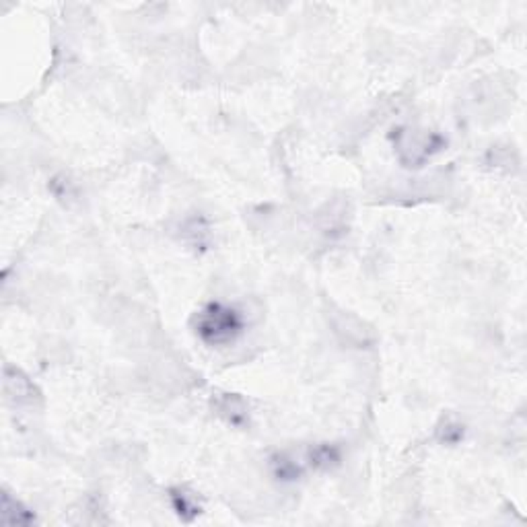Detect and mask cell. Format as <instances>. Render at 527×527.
<instances>
[{"label":"cell","mask_w":527,"mask_h":527,"mask_svg":"<svg viewBox=\"0 0 527 527\" xmlns=\"http://www.w3.org/2000/svg\"><path fill=\"white\" fill-rule=\"evenodd\" d=\"M272 474L283 482H292L301 476V468L287 455H276L272 457Z\"/></svg>","instance_id":"obj_7"},{"label":"cell","mask_w":527,"mask_h":527,"mask_svg":"<svg viewBox=\"0 0 527 527\" xmlns=\"http://www.w3.org/2000/svg\"><path fill=\"white\" fill-rule=\"evenodd\" d=\"M216 414L233 426H245L249 422V410L247 404L235 394H223L216 397Z\"/></svg>","instance_id":"obj_2"},{"label":"cell","mask_w":527,"mask_h":527,"mask_svg":"<svg viewBox=\"0 0 527 527\" xmlns=\"http://www.w3.org/2000/svg\"><path fill=\"white\" fill-rule=\"evenodd\" d=\"M171 502H173L175 513H178L182 519H185V521H192V519L200 513V507L196 504L194 497L184 492V490H171Z\"/></svg>","instance_id":"obj_5"},{"label":"cell","mask_w":527,"mask_h":527,"mask_svg":"<svg viewBox=\"0 0 527 527\" xmlns=\"http://www.w3.org/2000/svg\"><path fill=\"white\" fill-rule=\"evenodd\" d=\"M4 392H6L8 397H13L17 404L31 402L35 397V390L31 388V383L19 371L6 369V373H4Z\"/></svg>","instance_id":"obj_3"},{"label":"cell","mask_w":527,"mask_h":527,"mask_svg":"<svg viewBox=\"0 0 527 527\" xmlns=\"http://www.w3.org/2000/svg\"><path fill=\"white\" fill-rule=\"evenodd\" d=\"M2 521L4 523H17V526H25L33 521V515L21 507V502L13 501L8 495L2 497Z\"/></svg>","instance_id":"obj_4"},{"label":"cell","mask_w":527,"mask_h":527,"mask_svg":"<svg viewBox=\"0 0 527 527\" xmlns=\"http://www.w3.org/2000/svg\"><path fill=\"white\" fill-rule=\"evenodd\" d=\"M243 317L235 307L209 303L196 316V334L209 346H227L235 342L243 332Z\"/></svg>","instance_id":"obj_1"},{"label":"cell","mask_w":527,"mask_h":527,"mask_svg":"<svg viewBox=\"0 0 527 527\" xmlns=\"http://www.w3.org/2000/svg\"><path fill=\"white\" fill-rule=\"evenodd\" d=\"M311 464L319 468V470H328L332 466H336L340 461V451L334 445H317L311 449Z\"/></svg>","instance_id":"obj_6"}]
</instances>
